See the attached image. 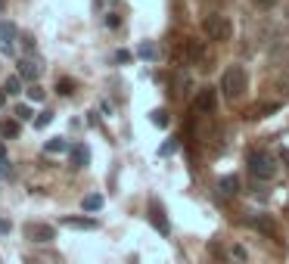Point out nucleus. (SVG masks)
I'll return each instance as SVG.
<instances>
[{
  "label": "nucleus",
  "instance_id": "34",
  "mask_svg": "<svg viewBox=\"0 0 289 264\" xmlns=\"http://www.w3.org/2000/svg\"><path fill=\"white\" fill-rule=\"evenodd\" d=\"M7 97H10L7 91H0V106H4V103H7Z\"/></svg>",
  "mask_w": 289,
  "mask_h": 264
},
{
  "label": "nucleus",
  "instance_id": "18",
  "mask_svg": "<svg viewBox=\"0 0 289 264\" xmlns=\"http://www.w3.org/2000/svg\"><path fill=\"white\" fill-rule=\"evenodd\" d=\"M0 134H4L7 140H10V137H19V121H10V118L0 121Z\"/></svg>",
  "mask_w": 289,
  "mask_h": 264
},
{
  "label": "nucleus",
  "instance_id": "25",
  "mask_svg": "<svg viewBox=\"0 0 289 264\" xmlns=\"http://www.w3.org/2000/svg\"><path fill=\"white\" fill-rule=\"evenodd\" d=\"M252 4H255L258 10H274V7L280 4V0H252Z\"/></svg>",
  "mask_w": 289,
  "mask_h": 264
},
{
  "label": "nucleus",
  "instance_id": "29",
  "mask_svg": "<svg viewBox=\"0 0 289 264\" xmlns=\"http://www.w3.org/2000/svg\"><path fill=\"white\" fill-rule=\"evenodd\" d=\"M22 47H25V53H31V50H34V38H28V34H25V38H22Z\"/></svg>",
  "mask_w": 289,
  "mask_h": 264
},
{
  "label": "nucleus",
  "instance_id": "17",
  "mask_svg": "<svg viewBox=\"0 0 289 264\" xmlns=\"http://www.w3.org/2000/svg\"><path fill=\"white\" fill-rule=\"evenodd\" d=\"M75 81H71V78H56V94L59 97H71V94H75Z\"/></svg>",
  "mask_w": 289,
  "mask_h": 264
},
{
  "label": "nucleus",
  "instance_id": "1",
  "mask_svg": "<svg viewBox=\"0 0 289 264\" xmlns=\"http://www.w3.org/2000/svg\"><path fill=\"white\" fill-rule=\"evenodd\" d=\"M221 91H224L227 100H240L249 91V72L243 65H230L227 72L221 75Z\"/></svg>",
  "mask_w": 289,
  "mask_h": 264
},
{
  "label": "nucleus",
  "instance_id": "28",
  "mask_svg": "<svg viewBox=\"0 0 289 264\" xmlns=\"http://www.w3.org/2000/svg\"><path fill=\"white\" fill-rule=\"evenodd\" d=\"M106 25H109V28H118V16L109 13V16H106Z\"/></svg>",
  "mask_w": 289,
  "mask_h": 264
},
{
  "label": "nucleus",
  "instance_id": "33",
  "mask_svg": "<svg viewBox=\"0 0 289 264\" xmlns=\"http://www.w3.org/2000/svg\"><path fill=\"white\" fill-rule=\"evenodd\" d=\"M0 174H10V162H0Z\"/></svg>",
  "mask_w": 289,
  "mask_h": 264
},
{
  "label": "nucleus",
  "instance_id": "8",
  "mask_svg": "<svg viewBox=\"0 0 289 264\" xmlns=\"http://www.w3.org/2000/svg\"><path fill=\"white\" fill-rule=\"evenodd\" d=\"M249 224H252V227H255V230H258V233H264V236H270V239H274V236H277V224H274V218H270V215H255V218H252Z\"/></svg>",
  "mask_w": 289,
  "mask_h": 264
},
{
  "label": "nucleus",
  "instance_id": "32",
  "mask_svg": "<svg viewBox=\"0 0 289 264\" xmlns=\"http://www.w3.org/2000/svg\"><path fill=\"white\" fill-rule=\"evenodd\" d=\"M0 162H7V146H4V140H0Z\"/></svg>",
  "mask_w": 289,
  "mask_h": 264
},
{
  "label": "nucleus",
  "instance_id": "14",
  "mask_svg": "<svg viewBox=\"0 0 289 264\" xmlns=\"http://www.w3.org/2000/svg\"><path fill=\"white\" fill-rule=\"evenodd\" d=\"M218 187H221L224 196H237V193H240V178H237V174H224V178L218 181Z\"/></svg>",
  "mask_w": 289,
  "mask_h": 264
},
{
  "label": "nucleus",
  "instance_id": "12",
  "mask_svg": "<svg viewBox=\"0 0 289 264\" xmlns=\"http://www.w3.org/2000/svg\"><path fill=\"white\" fill-rule=\"evenodd\" d=\"M62 227H71V230H97V221L94 218H75V215H68V218H62Z\"/></svg>",
  "mask_w": 289,
  "mask_h": 264
},
{
  "label": "nucleus",
  "instance_id": "21",
  "mask_svg": "<svg viewBox=\"0 0 289 264\" xmlns=\"http://www.w3.org/2000/svg\"><path fill=\"white\" fill-rule=\"evenodd\" d=\"M150 121H153L156 128H168V112H165V109H156V112L150 115Z\"/></svg>",
  "mask_w": 289,
  "mask_h": 264
},
{
  "label": "nucleus",
  "instance_id": "2",
  "mask_svg": "<svg viewBox=\"0 0 289 264\" xmlns=\"http://www.w3.org/2000/svg\"><path fill=\"white\" fill-rule=\"evenodd\" d=\"M202 31L208 41H230L233 38V22L227 16H218V13H208L202 19Z\"/></svg>",
  "mask_w": 289,
  "mask_h": 264
},
{
  "label": "nucleus",
  "instance_id": "11",
  "mask_svg": "<svg viewBox=\"0 0 289 264\" xmlns=\"http://www.w3.org/2000/svg\"><path fill=\"white\" fill-rule=\"evenodd\" d=\"M187 62L190 65H202L205 62V44L202 41H190L187 44Z\"/></svg>",
  "mask_w": 289,
  "mask_h": 264
},
{
  "label": "nucleus",
  "instance_id": "4",
  "mask_svg": "<svg viewBox=\"0 0 289 264\" xmlns=\"http://www.w3.org/2000/svg\"><path fill=\"white\" fill-rule=\"evenodd\" d=\"M214 109H218V91H214V87H202V91L196 94V100H193V112L211 115Z\"/></svg>",
  "mask_w": 289,
  "mask_h": 264
},
{
  "label": "nucleus",
  "instance_id": "26",
  "mask_svg": "<svg viewBox=\"0 0 289 264\" xmlns=\"http://www.w3.org/2000/svg\"><path fill=\"white\" fill-rule=\"evenodd\" d=\"M277 87L283 91V97L289 100V75H283V78H277Z\"/></svg>",
  "mask_w": 289,
  "mask_h": 264
},
{
  "label": "nucleus",
  "instance_id": "3",
  "mask_svg": "<svg viewBox=\"0 0 289 264\" xmlns=\"http://www.w3.org/2000/svg\"><path fill=\"white\" fill-rule=\"evenodd\" d=\"M249 171L255 174V178H261V181H270L277 174V158L267 155V152H255V149H252L249 152Z\"/></svg>",
  "mask_w": 289,
  "mask_h": 264
},
{
  "label": "nucleus",
  "instance_id": "9",
  "mask_svg": "<svg viewBox=\"0 0 289 264\" xmlns=\"http://www.w3.org/2000/svg\"><path fill=\"white\" fill-rule=\"evenodd\" d=\"M277 109H280V103H255V106H252V109L246 112V118H249V121H258V118L274 115Z\"/></svg>",
  "mask_w": 289,
  "mask_h": 264
},
{
  "label": "nucleus",
  "instance_id": "5",
  "mask_svg": "<svg viewBox=\"0 0 289 264\" xmlns=\"http://www.w3.org/2000/svg\"><path fill=\"white\" fill-rule=\"evenodd\" d=\"M25 236L31 239V242H53L56 239V230H53L50 224H25Z\"/></svg>",
  "mask_w": 289,
  "mask_h": 264
},
{
  "label": "nucleus",
  "instance_id": "35",
  "mask_svg": "<svg viewBox=\"0 0 289 264\" xmlns=\"http://www.w3.org/2000/svg\"><path fill=\"white\" fill-rule=\"evenodd\" d=\"M94 4H97V7H100V4H103V0H94Z\"/></svg>",
  "mask_w": 289,
  "mask_h": 264
},
{
  "label": "nucleus",
  "instance_id": "7",
  "mask_svg": "<svg viewBox=\"0 0 289 264\" xmlns=\"http://www.w3.org/2000/svg\"><path fill=\"white\" fill-rule=\"evenodd\" d=\"M19 78L22 81H31V84H38V78H41V65L34 62V59H19Z\"/></svg>",
  "mask_w": 289,
  "mask_h": 264
},
{
  "label": "nucleus",
  "instance_id": "20",
  "mask_svg": "<svg viewBox=\"0 0 289 264\" xmlns=\"http://www.w3.org/2000/svg\"><path fill=\"white\" fill-rule=\"evenodd\" d=\"M4 91H7L10 97H16V94L22 91V78H19V75H13V78H7V84H4Z\"/></svg>",
  "mask_w": 289,
  "mask_h": 264
},
{
  "label": "nucleus",
  "instance_id": "10",
  "mask_svg": "<svg viewBox=\"0 0 289 264\" xmlns=\"http://www.w3.org/2000/svg\"><path fill=\"white\" fill-rule=\"evenodd\" d=\"M13 38H16V25L0 19V50L4 53H13Z\"/></svg>",
  "mask_w": 289,
  "mask_h": 264
},
{
  "label": "nucleus",
  "instance_id": "22",
  "mask_svg": "<svg viewBox=\"0 0 289 264\" xmlns=\"http://www.w3.org/2000/svg\"><path fill=\"white\" fill-rule=\"evenodd\" d=\"M25 94H28V100H31V103H44V91H41L38 84H31Z\"/></svg>",
  "mask_w": 289,
  "mask_h": 264
},
{
  "label": "nucleus",
  "instance_id": "24",
  "mask_svg": "<svg viewBox=\"0 0 289 264\" xmlns=\"http://www.w3.org/2000/svg\"><path fill=\"white\" fill-rule=\"evenodd\" d=\"M50 121H53V112H41L38 118H34V128H47Z\"/></svg>",
  "mask_w": 289,
  "mask_h": 264
},
{
  "label": "nucleus",
  "instance_id": "30",
  "mask_svg": "<svg viewBox=\"0 0 289 264\" xmlns=\"http://www.w3.org/2000/svg\"><path fill=\"white\" fill-rule=\"evenodd\" d=\"M171 152H174V140H168V143L162 146V155H171Z\"/></svg>",
  "mask_w": 289,
  "mask_h": 264
},
{
  "label": "nucleus",
  "instance_id": "31",
  "mask_svg": "<svg viewBox=\"0 0 289 264\" xmlns=\"http://www.w3.org/2000/svg\"><path fill=\"white\" fill-rule=\"evenodd\" d=\"M13 230V224L10 221H4V218H0V233H10Z\"/></svg>",
  "mask_w": 289,
  "mask_h": 264
},
{
  "label": "nucleus",
  "instance_id": "27",
  "mask_svg": "<svg viewBox=\"0 0 289 264\" xmlns=\"http://www.w3.org/2000/svg\"><path fill=\"white\" fill-rule=\"evenodd\" d=\"M115 62H131V53L128 50H118L115 53Z\"/></svg>",
  "mask_w": 289,
  "mask_h": 264
},
{
  "label": "nucleus",
  "instance_id": "13",
  "mask_svg": "<svg viewBox=\"0 0 289 264\" xmlns=\"http://www.w3.org/2000/svg\"><path fill=\"white\" fill-rule=\"evenodd\" d=\"M90 162V149L84 143H75L71 146V168H84Z\"/></svg>",
  "mask_w": 289,
  "mask_h": 264
},
{
  "label": "nucleus",
  "instance_id": "6",
  "mask_svg": "<svg viewBox=\"0 0 289 264\" xmlns=\"http://www.w3.org/2000/svg\"><path fill=\"white\" fill-rule=\"evenodd\" d=\"M150 221H153V227H156L162 236H168V233H171V224H168V218H165V208H162L159 202H153V205H150Z\"/></svg>",
  "mask_w": 289,
  "mask_h": 264
},
{
  "label": "nucleus",
  "instance_id": "15",
  "mask_svg": "<svg viewBox=\"0 0 289 264\" xmlns=\"http://www.w3.org/2000/svg\"><path fill=\"white\" fill-rule=\"evenodd\" d=\"M44 152H50V155H56V152H71V143L65 137H53V140H47L44 143Z\"/></svg>",
  "mask_w": 289,
  "mask_h": 264
},
{
  "label": "nucleus",
  "instance_id": "16",
  "mask_svg": "<svg viewBox=\"0 0 289 264\" xmlns=\"http://www.w3.org/2000/svg\"><path fill=\"white\" fill-rule=\"evenodd\" d=\"M137 56H140V59H147V62H153V59L159 56V50H156V44H153V41H143V44L137 47Z\"/></svg>",
  "mask_w": 289,
  "mask_h": 264
},
{
  "label": "nucleus",
  "instance_id": "23",
  "mask_svg": "<svg viewBox=\"0 0 289 264\" xmlns=\"http://www.w3.org/2000/svg\"><path fill=\"white\" fill-rule=\"evenodd\" d=\"M13 115L19 118V121H25V118H31V109H28V106H22V103H19V106H16V109H13Z\"/></svg>",
  "mask_w": 289,
  "mask_h": 264
},
{
  "label": "nucleus",
  "instance_id": "19",
  "mask_svg": "<svg viewBox=\"0 0 289 264\" xmlns=\"http://www.w3.org/2000/svg\"><path fill=\"white\" fill-rule=\"evenodd\" d=\"M100 208H103V196H100V193L84 196V211H100Z\"/></svg>",
  "mask_w": 289,
  "mask_h": 264
}]
</instances>
